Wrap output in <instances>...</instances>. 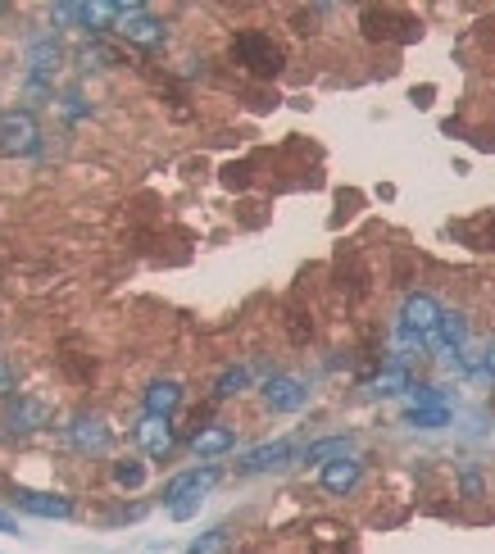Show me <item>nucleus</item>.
<instances>
[{"instance_id":"nucleus-18","label":"nucleus","mask_w":495,"mask_h":554,"mask_svg":"<svg viewBox=\"0 0 495 554\" xmlns=\"http://www.w3.org/2000/svg\"><path fill=\"white\" fill-rule=\"evenodd\" d=\"M359 482H364V459H355V455H341L318 468V486H323L327 495H350Z\"/></svg>"},{"instance_id":"nucleus-33","label":"nucleus","mask_w":495,"mask_h":554,"mask_svg":"<svg viewBox=\"0 0 495 554\" xmlns=\"http://www.w3.org/2000/svg\"><path fill=\"white\" fill-rule=\"evenodd\" d=\"M0 114H5V109H0Z\"/></svg>"},{"instance_id":"nucleus-1","label":"nucleus","mask_w":495,"mask_h":554,"mask_svg":"<svg viewBox=\"0 0 495 554\" xmlns=\"http://www.w3.org/2000/svg\"><path fill=\"white\" fill-rule=\"evenodd\" d=\"M223 482V468L218 464H196V468H182V473H173L169 482H164V491H159V505L169 509L173 523H187V518H196L200 500H205L214 486Z\"/></svg>"},{"instance_id":"nucleus-30","label":"nucleus","mask_w":495,"mask_h":554,"mask_svg":"<svg viewBox=\"0 0 495 554\" xmlns=\"http://www.w3.org/2000/svg\"><path fill=\"white\" fill-rule=\"evenodd\" d=\"M146 514H150V505H123V509H109L105 523L109 527H128V523H141Z\"/></svg>"},{"instance_id":"nucleus-21","label":"nucleus","mask_w":495,"mask_h":554,"mask_svg":"<svg viewBox=\"0 0 495 554\" xmlns=\"http://www.w3.org/2000/svg\"><path fill=\"white\" fill-rule=\"evenodd\" d=\"M55 119L64 123V128H73V123H87L96 109H91V100H87V91H78V87H64V91H55Z\"/></svg>"},{"instance_id":"nucleus-13","label":"nucleus","mask_w":495,"mask_h":554,"mask_svg":"<svg viewBox=\"0 0 495 554\" xmlns=\"http://www.w3.org/2000/svg\"><path fill=\"white\" fill-rule=\"evenodd\" d=\"M237 427L232 423H205L187 436V455L200 459V464H218V459H228L237 450Z\"/></svg>"},{"instance_id":"nucleus-14","label":"nucleus","mask_w":495,"mask_h":554,"mask_svg":"<svg viewBox=\"0 0 495 554\" xmlns=\"http://www.w3.org/2000/svg\"><path fill=\"white\" fill-rule=\"evenodd\" d=\"M441 318H446V305L432 296V291H409L405 300H400V314L396 323H405L409 332H418V337H432L436 327H441Z\"/></svg>"},{"instance_id":"nucleus-6","label":"nucleus","mask_w":495,"mask_h":554,"mask_svg":"<svg viewBox=\"0 0 495 554\" xmlns=\"http://www.w3.org/2000/svg\"><path fill=\"white\" fill-rule=\"evenodd\" d=\"M119 32L128 46L137 50H159L164 41H169V28H164V19H159L150 5H141V0H119Z\"/></svg>"},{"instance_id":"nucleus-28","label":"nucleus","mask_w":495,"mask_h":554,"mask_svg":"<svg viewBox=\"0 0 495 554\" xmlns=\"http://www.w3.org/2000/svg\"><path fill=\"white\" fill-rule=\"evenodd\" d=\"M450 423H455L450 409H405V427H418V432H427V427H450Z\"/></svg>"},{"instance_id":"nucleus-2","label":"nucleus","mask_w":495,"mask_h":554,"mask_svg":"<svg viewBox=\"0 0 495 554\" xmlns=\"http://www.w3.org/2000/svg\"><path fill=\"white\" fill-rule=\"evenodd\" d=\"M0 155L5 159H41L46 155V132H41L37 109L10 105L0 114Z\"/></svg>"},{"instance_id":"nucleus-8","label":"nucleus","mask_w":495,"mask_h":554,"mask_svg":"<svg viewBox=\"0 0 495 554\" xmlns=\"http://www.w3.org/2000/svg\"><path fill=\"white\" fill-rule=\"evenodd\" d=\"M259 405L268 414H305L309 405V382L296 373H268L259 382Z\"/></svg>"},{"instance_id":"nucleus-32","label":"nucleus","mask_w":495,"mask_h":554,"mask_svg":"<svg viewBox=\"0 0 495 554\" xmlns=\"http://www.w3.org/2000/svg\"><path fill=\"white\" fill-rule=\"evenodd\" d=\"M5 14H10V5H5V0H0V19H5Z\"/></svg>"},{"instance_id":"nucleus-20","label":"nucleus","mask_w":495,"mask_h":554,"mask_svg":"<svg viewBox=\"0 0 495 554\" xmlns=\"http://www.w3.org/2000/svg\"><path fill=\"white\" fill-rule=\"evenodd\" d=\"M250 382H255V368H250V364H228L214 382H209V400H218V405H223V400H237V396H246V391H250Z\"/></svg>"},{"instance_id":"nucleus-27","label":"nucleus","mask_w":495,"mask_h":554,"mask_svg":"<svg viewBox=\"0 0 495 554\" xmlns=\"http://www.w3.org/2000/svg\"><path fill=\"white\" fill-rule=\"evenodd\" d=\"M228 545H232V527H209V532H200L187 545V554H228Z\"/></svg>"},{"instance_id":"nucleus-17","label":"nucleus","mask_w":495,"mask_h":554,"mask_svg":"<svg viewBox=\"0 0 495 554\" xmlns=\"http://www.w3.org/2000/svg\"><path fill=\"white\" fill-rule=\"evenodd\" d=\"M119 28V0H82V19H78V32L87 41H105L114 37Z\"/></svg>"},{"instance_id":"nucleus-5","label":"nucleus","mask_w":495,"mask_h":554,"mask_svg":"<svg viewBox=\"0 0 495 554\" xmlns=\"http://www.w3.org/2000/svg\"><path fill=\"white\" fill-rule=\"evenodd\" d=\"M114 423H109L100 409H78V414H69V423H64L60 441L73 450V455L82 459H100L109 455V446H114Z\"/></svg>"},{"instance_id":"nucleus-16","label":"nucleus","mask_w":495,"mask_h":554,"mask_svg":"<svg viewBox=\"0 0 495 554\" xmlns=\"http://www.w3.org/2000/svg\"><path fill=\"white\" fill-rule=\"evenodd\" d=\"M182 405H187V382L178 377H150L141 391V414L150 418H173Z\"/></svg>"},{"instance_id":"nucleus-7","label":"nucleus","mask_w":495,"mask_h":554,"mask_svg":"<svg viewBox=\"0 0 495 554\" xmlns=\"http://www.w3.org/2000/svg\"><path fill=\"white\" fill-rule=\"evenodd\" d=\"M10 505L28 518H46V523H73L78 505L60 491H41V486H10Z\"/></svg>"},{"instance_id":"nucleus-15","label":"nucleus","mask_w":495,"mask_h":554,"mask_svg":"<svg viewBox=\"0 0 495 554\" xmlns=\"http://www.w3.org/2000/svg\"><path fill=\"white\" fill-rule=\"evenodd\" d=\"M300 459V446L296 441H264V446H255V450H246V455L237 459V473H246V477H259V473H278V468H287V464H296Z\"/></svg>"},{"instance_id":"nucleus-31","label":"nucleus","mask_w":495,"mask_h":554,"mask_svg":"<svg viewBox=\"0 0 495 554\" xmlns=\"http://www.w3.org/2000/svg\"><path fill=\"white\" fill-rule=\"evenodd\" d=\"M10 396H19V391H14V364L0 359V400H10Z\"/></svg>"},{"instance_id":"nucleus-3","label":"nucleus","mask_w":495,"mask_h":554,"mask_svg":"<svg viewBox=\"0 0 495 554\" xmlns=\"http://www.w3.org/2000/svg\"><path fill=\"white\" fill-rule=\"evenodd\" d=\"M50 427V400L19 391V396L0 400V441H28Z\"/></svg>"},{"instance_id":"nucleus-12","label":"nucleus","mask_w":495,"mask_h":554,"mask_svg":"<svg viewBox=\"0 0 495 554\" xmlns=\"http://www.w3.org/2000/svg\"><path fill=\"white\" fill-rule=\"evenodd\" d=\"M468 341H473V323H468V314H464V309H446L441 327H436L432 337H427V350H432L436 359L455 364V359H464Z\"/></svg>"},{"instance_id":"nucleus-26","label":"nucleus","mask_w":495,"mask_h":554,"mask_svg":"<svg viewBox=\"0 0 495 554\" xmlns=\"http://www.w3.org/2000/svg\"><path fill=\"white\" fill-rule=\"evenodd\" d=\"M459 495H464L468 505H477L486 495V468L482 464H459Z\"/></svg>"},{"instance_id":"nucleus-29","label":"nucleus","mask_w":495,"mask_h":554,"mask_svg":"<svg viewBox=\"0 0 495 554\" xmlns=\"http://www.w3.org/2000/svg\"><path fill=\"white\" fill-rule=\"evenodd\" d=\"M46 19L55 23V32H78L82 0H73V5H46Z\"/></svg>"},{"instance_id":"nucleus-25","label":"nucleus","mask_w":495,"mask_h":554,"mask_svg":"<svg viewBox=\"0 0 495 554\" xmlns=\"http://www.w3.org/2000/svg\"><path fill=\"white\" fill-rule=\"evenodd\" d=\"M405 400H409V409H450V391L432 382H414Z\"/></svg>"},{"instance_id":"nucleus-24","label":"nucleus","mask_w":495,"mask_h":554,"mask_svg":"<svg viewBox=\"0 0 495 554\" xmlns=\"http://www.w3.org/2000/svg\"><path fill=\"white\" fill-rule=\"evenodd\" d=\"M455 368L477 386H495V341H486L477 359H455Z\"/></svg>"},{"instance_id":"nucleus-23","label":"nucleus","mask_w":495,"mask_h":554,"mask_svg":"<svg viewBox=\"0 0 495 554\" xmlns=\"http://www.w3.org/2000/svg\"><path fill=\"white\" fill-rule=\"evenodd\" d=\"M109 482L119 486V491H141V486L150 482V468L141 455H128V459H114L109 464Z\"/></svg>"},{"instance_id":"nucleus-19","label":"nucleus","mask_w":495,"mask_h":554,"mask_svg":"<svg viewBox=\"0 0 495 554\" xmlns=\"http://www.w3.org/2000/svg\"><path fill=\"white\" fill-rule=\"evenodd\" d=\"M350 450H355V436H350V432H332V436H318V441L300 446V464H305V468H323V464H332V459L350 455Z\"/></svg>"},{"instance_id":"nucleus-22","label":"nucleus","mask_w":495,"mask_h":554,"mask_svg":"<svg viewBox=\"0 0 495 554\" xmlns=\"http://www.w3.org/2000/svg\"><path fill=\"white\" fill-rule=\"evenodd\" d=\"M73 60H78V69H87V73H100V69H119L123 64V55L109 41H82L78 50H73Z\"/></svg>"},{"instance_id":"nucleus-11","label":"nucleus","mask_w":495,"mask_h":554,"mask_svg":"<svg viewBox=\"0 0 495 554\" xmlns=\"http://www.w3.org/2000/svg\"><path fill=\"white\" fill-rule=\"evenodd\" d=\"M414 368H409V359H382V364L373 368V373L359 382V396L364 400H396V396H409V386H414Z\"/></svg>"},{"instance_id":"nucleus-4","label":"nucleus","mask_w":495,"mask_h":554,"mask_svg":"<svg viewBox=\"0 0 495 554\" xmlns=\"http://www.w3.org/2000/svg\"><path fill=\"white\" fill-rule=\"evenodd\" d=\"M232 60H237L250 78H278V73L287 69L282 46L268 37L264 28H241L237 37H232Z\"/></svg>"},{"instance_id":"nucleus-9","label":"nucleus","mask_w":495,"mask_h":554,"mask_svg":"<svg viewBox=\"0 0 495 554\" xmlns=\"http://www.w3.org/2000/svg\"><path fill=\"white\" fill-rule=\"evenodd\" d=\"M128 436H132V446H137V455L150 459V464H164L182 441L178 427H173V418H150V414H141Z\"/></svg>"},{"instance_id":"nucleus-10","label":"nucleus","mask_w":495,"mask_h":554,"mask_svg":"<svg viewBox=\"0 0 495 554\" xmlns=\"http://www.w3.org/2000/svg\"><path fill=\"white\" fill-rule=\"evenodd\" d=\"M64 60H69V50H64V41H60V32H55V28L32 32L28 46H23V73H28V78L50 82L55 73L64 69Z\"/></svg>"}]
</instances>
